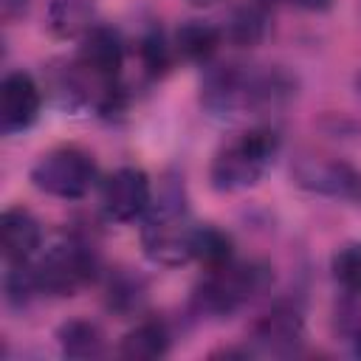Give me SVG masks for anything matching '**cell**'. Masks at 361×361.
I'll return each instance as SVG.
<instances>
[{"mask_svg":"<svg viewBox=\"0 0 361 361\" xmlns=\"http://www.w3.org/2000/svg\"><path fill=\"white\" fill-rule=\"evenodd\" d=\"M279 149V138L268 127H254L234 141H228L212 161V183L214 189L231 192V189H245L254 186L268 164L274 161Z\"/></svg>","mask_w":361,"mask_h":361,"instance_id":"cell-3","label":"cell"},{"mask_svg":"<svg viewBox=\"0 0 361 361\" xmlns=\"http://www.w3.org/2000/svg\"><path fill=\"white\" fill-rule=\"evenodd\" d=\"M274 3H288V6H299V8H310V11H322L330 6V0H274Z\"/></svg>","mask_w":361,"mask_h":361,"instance_id":"cell-20","label":"cell"},{"mask_svg":"<svg viewBox=\"0 0 361 361\" xmlns=\"http://www.w3.org/2000/svg\"><path fill=\"white\" fill-rule=\"evenodd\" d=\"M195 257L206 268H217V265L228 262L231 259V237L223 234L214 226H197V234H195Z\"/></svg>","mask_w":361,"mask_h":361,"instance_id":"cell-17","label":"cell"},{"mask_svg":"<svg viewBox=\"0 0 361 361\" xmlns=\"http://www.w3.org/2000/svg\"><path fill=\"white\" fill-rule=\"evenodd\" d=\"M169 347V333L161 322H141L135 330H130L121 341V355L124 358H135V361H147V358H158L164 355Z\"/></svg>","mask_w":361,"mask_h":361,"instance_id":"cell-14","label":"cell"},{"mask_svg":"<svg viewBox=\"0 0 361 361\" xmlns=\"http://www.w3.org/2000/svg\"><path fill=\"white\" fill-rule=\"evenodd\" d=\"M59 344H62L65 355L90 358V355L102 353V333L96 324L76 319V322H68L59 327Z\"/></svg>","mask_w":361,"mask_h":361,"instance_id":"cell-16","label":"cell"},{"mask_svg":"<svg viewBox=\"0 0 361 361\" xmlns=\"http://www.w3.org/2000/svg\"><path fill=\"white\" fill-rule=\"evenodd\" d=\"M195 234L197 226L189 217L183 192L175 183H169L144 223L141 231L144 251L149 259L161 265H180L195 257Z\"/></svg>","mask_w":361,"mask_h":361,"instance_id":"cell-2","label":"cell"},{"mask_svg":"<svg viewBox=\"0 0 361 361\" xmlns=\"http://www.w3.org/2000/svg\"><path fill=\"white\" fill-rule=\"evenodd\" d=\"M220 45V31L212 23L189 20L178 28V51L186 59H209Z\"/></svg>","mask_w":361,"mask_h":361,"instance_id":"cell-15","label":"cell"},{"mask_svg":"<svg viewBox=\"0 0 361 361\" xmlns=\"http://www.w3.org/2000/svg\"><path fill=\"white\" fill-rule=\"evenodd\" d=\"M293 85L279 71H240V68H220L206 79L203 102L217 113H240V110H259L276 107L290 96Z\"/></svg>","mask_w":361,"mask_h":361,"instance_id":"cell-1","label":"cell"},{"mask_svg":"<svg viewBox=\"0 0 361 361\" xmlns=\"http://www.w3.org/2000/svg\"><path fill=\"white\" fill-rule=\"evenodd\" d=\"M96 161L90 158V152L79 149V147H59L45 152L34 169H31V180L39 192L62 197V200H76L85 197L90 192V186L96 183Z\"/></svg>","mask_w":361,"mask_h":361,"instance_id":"cell-5","label":"cell"},{"mask_svg":"<svg viewBox=\"0 0 361 361\" xmlns=\"http://www.w3.org/2000/svg\"><path fill=\"white\" fill-rule=\"evenodd\" d=\"M149 200H152L149 178L138 166H121L113 175H107V180L102 183V206L110 220L130 223L152 206Z\"/></svg>","mask_w":361,"mask_h":361,"instance_id":"cell-7","label":"cell"},{"mask_svg":"<svg viewBox=\"0 0 361 361\" xmlns=\"http://www.w3.org/2000/svg\"><path fill=\"white\" fill-rule=\"evenodd\" d=\"M25 6H28V0H3V14L6 17H17V14L25 11Z\"/></svg>","mask_w":361,"mask_h":361,"instance_id":"cell-21","label":"cell"},{"mask_svg":"<svg viewBox=\"0 0 361 361\" xmlns=\"http://www.w3.org/2000/svg\"><path fill=\"white\" fill-rule=\"evenodd\" d=\"M48 28L56 37H76L93 28V0H51Z\"/></svg>","mask_w":361,"mask_h":361,"instance_id":"cell-13","label":"cell"},{"mask_svg":"<svg viewBox=\"0 0 361 361\" xmlns=\"http://www.w3.org/2000/svg\"><path fill=\"white\" fill-rule=\"evenodd\" d=\"M259 31H262V14L254 11V8H245V11L237 17V23H234V37L243 39V42L257 39Z\"/></svg>","mask_w":361,"mask_h":361,"instance_id":"cell-19","label":"cell"},{"mask_svg":"<svg viewBox=\"0 0 361 361\" xmlns=\"http://www.w3.org/2000/svg\"><path fill=\"white\" fill-rule=\"evenodd\" d=\"M39 87L25 71H14L0 85V130L20 133L34 124L39 113Z\"/></svg>","mask_w":361,"mask_h":361,"instance_id":"cell-9","label":"cell"},{"mask_svg":"<svg viewBox=\"0 0 361 361\" xmlns=\"http://www.w3.org/2000/svg\"><path fill=\"white\" fill-rule=\"evenodd\" d=\"M296 178L302 186L322 192V195H333V197H358L361 195V178L338 161H319V158H307L296 166Z\"/></svg>","mask_w":361,"mask_h":361,"instance_id":"cell-10","label":"cell"},{"mask_svg":"<svg viewBox=\"0 0 361 361\" xmlns=\"http://www.w3.org/2000/svg\"><path fill=\"white\" fill-rule=\"evenodd\" d=\"M96 271L93 254L79 243H59L31 268L37 290L54 293V296H71L85 282H90Z\"/></svg>","mask_w":361,"mask_h":361,"instance_id":"cell-6","label":"cell"},{"mask_svg":"<svg viewBox=\"0 0 361 361\" xmlns=\"http://www.w3.org/2000/svg\"><path fill=\"white\" fill-rule=\"evenodd\" d=\"M257 338L271 353H288L302 341V316L290 305L274 307L262 322L257 324Z\"/></svg>","mask_w":361,"mask_h":361,"instance_id":"cell-12","label":"cell"},{"mask_svg":"<svg viewBox=\"0 0 361 361\" xmlns=\"http://www.w3.org/2000/svg\"><path fill=\"white\" fill-rule=\"evenodd\" d=\"M271 282V271L257 262H223L217 268H209V276L203 279L197 299L212 313H231L251 302L257 293H262Z\"/></svg>","mask_w":361,"mask_h":361,"instance_id":"cell-4","label":"cell"},{"mask_svg":"<svg viewBox=\"0 0 361 361\" xmlns=\"http://www.w3.org/2000/svg\"><path fill=\"white\" fill-rule=\"evenodd\" d=\"M0 237H3V257L8 262H25L42 240V228L37 223V217L25 209H6L3 212V226H0Z\"/></svg>","mask_w":361,"mask_h":361,"instance_id":"cell-11","label":"cell"},{"mask_svg":"<svg viewBox=\"0 0 361 361\" xmlns=\"http://www.w3.org/2000/svg\"><path fill=\"white\" fill-rule=\"evenodd\" d=\"M121 62H124V48H121L118 34L104 28V25H93L82 39L76 68L87 79L110 87L116 82L118 71H121Z\"/></svg>","mask_w":361,"mask_h":361,"instance_id":"cell-8","label":"cell"},{"mask_svg":"<svg viewBox=\"0 0 361 361\" xmlns=\"http://www.w3.org/2000/svg\"><path fill=\"white\" fill-rule=\"evenodd\" d=\"M358 87H361V79H358Z\"/></svg>","mask_w":361,"mask_h":361,"instance_id":"cell-22","label":"cell"},{"mask_svg":"<svg viewBox=\"0 0 361 361\" xmlns=\"http://www.w3.org/2000/svg\"><path fill=\"white\" fill-rule=\"evenodd\" d=\"M333 276L344 290L361 296V243H347L336 251Z\"/></svg>","mask_w":361,"mask_h":361,"instance_id":"cell-18","label":"cell"}]
</instances>
